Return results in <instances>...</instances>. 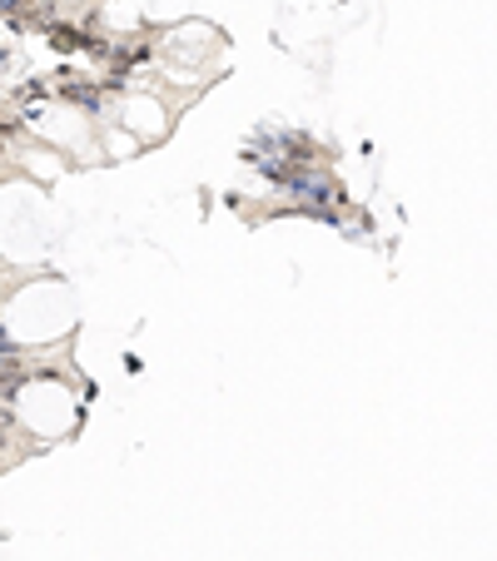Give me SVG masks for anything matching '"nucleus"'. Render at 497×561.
I'll list each match as a JSON object with an SVG mask.
<instances>
[{
  "mask_svg": "<svg viewBox=\"0 0 497 561\" xmlns=\"http://www.w3.org/2000/svg\"><path fill=\"white\" fill-rule=\"evenodd\" d=\"M11 403L21 427L35 437H65L75 427V417H80V403H75V392L60 378H31L25 388H15Z\"/></svg>",
  "mask_w": 497,
  "mask_h": 561,
  "instance_id": "f03ea898",
  "label": "nucleus"
},
{
  "mask_svg": "<svg viewBox=\"0 0 497 561\" xmlns=\"http://www.w3.org/2000/svg\"><path fill=\"white\" fill-rule=\"evenodd\" d=\"M120 129H125L135 145H155V139H165V129H170V110L159 105V95L135 90V95L120 100Z\"/></svg>",
  "mask_w": 497,
  "mask_h": 561,
  "instance_id": "20e7f679",
  "label": "nucleus"
},
{
  "mask_svg": "<svg viewBox=\"0 0 497 561\" xmlns=\"http://www.w3.org/2000/svg\"><path fill=\"white\" fill-rule=\"evenodd\" d=\"M70 323H75V298L55 278L25 284L21 294L5 298V308H0V329L15 343H55L60 333H70Z\"/></svg>",
  "mask_w": 497,
  "mask_h": 561,
  "instance_id": "f257e3e1",
  "label": "nucleus"
},
{
  "mask_svg": "<svg viewBox=\"0 0 497 561\" xmlns=\"http://www.w3.org/2000/svg\"><path fill=\"white\" fill-rule=\"evenodd\" d=\"M159 55H165V65H174V70H184L190 80H200V75L224 55V35L204 21H184V25H174V31H165Z\"/></svg>",
  "mask_w": 497,
  "mask_h": 561,
  "instance_id": "7ed1b4c3",
  "label": "nucleus"
},
{
  "mask_svg": "<svg viewBox=\"0 0 497 561\" xmlns=\"http://www.w3.org/2000/svg\"><path fill=\"white\" fill-rule=\"evenodd\" d=\"M35 129H41L45 139H70L75 149H80V139H86V115H80V110H45V119H35Z\"/></svg>",
  "mask_w": 497,
  "mask_h": 561,
  "instance_id": "39448f33",
  "label": "nucleus"
},
{
  "mask_svg": "<svg viewBox=\"0 0 497 561\" xmlns=\"http://www.w3.org/2000/svg\"><path fill=\"white\" fill-rule=\"evenodd\" d=\"M105 149H110V154H135V139H129V135H115V129H105Z\"/></svg>",
  "mask_w": 497,
  "mask_h": 561,
  "instance_id": "423d86ee",
  "label": "nucleus"
}]
</instances>
